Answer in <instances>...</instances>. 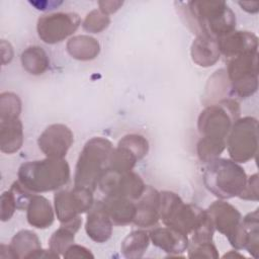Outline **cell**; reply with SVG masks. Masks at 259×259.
<instances>
[{
    "instance_id": "cell-1",
    "label": "cell",
    "mask_w": 259,
    "mask_h": 259,
    "mask_svg": "<svg viewBox=\"0 0 259 259\" xmlns=\"http://www.w3.org/2000/svg\"><path fill=\"white\" fill-rule=\"evenodd\" d=\"M18 182L32 193L57 191L65 186L71 177L69 163L65 159L48 158L27 161L17 172Z\"/></svg>"
},
{
    "instance_id": "cell-2",
    "label": "cell",
    "mask_w": 259,
    "mask_h": 259,
    "mask_svg": "<svg viewBox=\"0 0 259 259\" xmlns=\"http://www.w3.org/2000/svg\"><path fill=\"white\" fill-rule=\"evenodd\" d=\"M185 4L188 22L194 26L196 34L219 39L235 30L236 15L225 1L203 0Z\"/></svg>"
},
{
    "instance_id": "cell-3",
    "label": "cell",
    "mask_w": 259,
    "mask_h": 259,
    "mask_svg": "<svg viewBox=\"0 0 259 259\" xmlns=\"http://www.w3.org/2000/svg\"><path fill=\"white\" fill-rule=\"evenodd\" d=\"M112 143L103 137L88 140L79 154L74 173V186L92 190L97 188L101 175L108 169L113 151Z\"/></svg>"
},
{
    "instance_id": "cell-4",
    "label": "cell",
    "mask_w": 259,
    "mask_h": 259,
    "mask_svg": "<svg viewBox=\"0 0 259 259\" xmlns=\"http://www.w3.org/2000/svg\"><path fill=\"white\" fill-rule=\"evenodd\" d=\"M247 178L244 168L239 163L220 157L205 163L202 172L205 188L219 199L239 197Z\"/></svg>"
},
{
    "instance_id": "cell-5",
    "label": "cell",
    "mask_w": 259,
    "mask_h": 259,
    "mask_svg": "<svg viewBox=\"0 0 259 259\" xmlns=\"http://www.w3.org/2000/svg\"><path fill=\"white\" fill-rule=\"evenodd\" d=\"M240 113V105L233 98H223L206 105L197 118L198 133L201 138L227 144L229 133Z\"/></svg>"
},
{
    "instance_id": "cell-6",
    "label": "cell",
    "mask_w": 259,
    "mask_h": 259,
    "mask_svg": "<svg viewBox=\"0 0 259 259\" xmlns=\"http://www.w3.org/2000/svg\"><path fill=\"white\" fill-rule=\"evenodd\" d=\"M160 204V220L167 227L185 235L191 233L208 215L206 209L196 204L185 203L181 197L172 191H162Z\"/></svg>"
},
{
    "instance_id": "cell-7",
    "label": "cell",
    "mask_w": 259,
    "mask_h": 259,
    "mask_svg": "<svg viewBox=\"0 0 259 259\" xmlns=\"http://www.w3.org/2000/svg\"><path fill=\"white\" fill-rule=\"evenodd\" d=\"M226 75L233 96H252L258 89V52H249L229 59Z\"/></svg>"
},
{
    "instance_id": "cell-8",
    "label": "cell",
    "mask_w": 259,
    "mask_h": 259,
    "mask_svg": "<svg viewBox=\"0 0 259 259\" xmlns=\"http://www.w3.org/2000/svg\"><path fill=\"white\" fill-rule=\"evenodd\" d=\"M226 148L230 158L237 163L252 160L258 149V120L253 116L239 117L227 138Z\"/></svg>"
},
{
    "instance_id": "cell-9",
    "label": "cell",
    "mask_w": 259,
    "mask_h": 259,
    "mask_svg": "<svg viewBox=\"0 0 259 259\" xmlns=\"http://www.w3.org/2000/svg\"><path fill=\"white\" fill-rule=\"evenodd\" d=\"M93 191L74 186L72 189H59L54 195V208L61 225L70 224L88 212L94 204Z\"/></svg>"
},
{
    "instance_id": "cell-10",
    "label": "cell",
    "mask_w": 259,
    "mask_h": 259,
    "mask_svg": "<svg viewBox=\"0 0 259 259\" xmlns=\"http://www.w3.org/2000/svg\"><path fill=\"white\" fill-rule=\"evenodd\" d=\"M97 188L104 196H117L137 201L143 194L146 184L136 172H118L107 169L100 177Z\"/></svg>"
},
{
    "instance_id": "cell-11",
    "label": "cell",
    "mask_w": 259,
    "mask_h": 259,
    "mask_svg": "<svg viewBox=\"0 0 259 259\" xmlns=\"http://www.w3.org/2000/svg\"><path fill=\"white\" fill-rule=\"evenodd\" d=\"M81 25V18L74 12L45 14L37 19L38 37L46 44L55 45L72 35Z\"/></svg>"
},
{
    "instance_id": "cell-12",
    "label": "cell",
    "mask_w": 259,
    "mask_h": 259,
    "mask_svg": "<svg viewBox=\"0 0 259 259\" xmlns=\"http://www.w3.org/2000/svg\"><path fill=\"white\" fill-rule=\"evenodd\" d=\"M73 143V132L63 123L50 124L37 139V145L42 154L55 159H64Z\"/></svg>"
},
{
    "instance_id": "cell-13",
    "label": "cell",
    "mask_w": 259,
    "mask_h": 259,
    "mask_svg": "<svg viewBox=\"0 0 259 259\" xmlns=\"http://www.w3.org/2000/svg\"><path fill=\"white\" fill-rule=\"evenodd\" d=\"M206 210L212 221L214 230L225 235L232 244L241 226V212L225 199L213 201Z\"/></svg>"
},
{
    "instance_id": "cell-14",
    "label": "cell",
    "mask_w": 259,
    "mask_h": 259,
    "mask_svg": "<svg viewBox=\"0 0 259 259\" xmlns=\"http://www.w3.org/2000/svg\"><path fill=\"white\" fill-rule=\"evenodd\" d=\"M161 194L152 187L146 185L142 196L136 201V214L134 224L140 228H151L160 221Z\"/></svg>"
},
{
    "instance_id": "cell-15",
    "label": "cell",
    "mask_w": 259,
    "mask_h": 259,
    "mask_svg": "<svg viewBox=\"0 0 259 259\" xmlns=\"http://www.w3.org/2000/svg\"><path fill=\"white\" fill-rule=\"evenodd\" d=\"M149 236L154 246L170 254V256H179V254L187 251L189 246L187 235L167 226L154 228L149 232Z\"/></svg>"
},
{
    "instance_id": "cell-16",
    "label": "cell",
    "mask_w": 259,
    "mask_h": 259,
    "mask_svg": "<svg viewBox=\"0 0 259 259\" xmlns=\"http://www.w3.org/2000/svg\"><path fill=\"white\" fill-rule=\"evenodd\" d=\"M221 55L231 59L239 55L258 52V37L251 31L234 30L218 39Z\"/></svg>"
},
{
    "instance_id": "cell-17",
    "label": "cell",
    "mask_w": 259,
    "mask_h": 259,
    "mask_svg": "<svg viewBox=\"0 0 259 259\" xmlns=\"http://www.w3.org/2000/svg\"><path fill=\"white\" fill-rule=\"evenodd\" d=\"M97 202L111 220L113 226H125L134 222L136 201L124 197L104 196Z\"/></svg>"
},
{
    "instance_id": "cell-18",
    "label": "cell",
    "mask_w": 259,
    "mask_h": 259,
    "mask_svg": "<svg viewBox=\"0 0 259 259\" xmlns=\"http://www.w3.org/2000/svg\"><path fill=\"white\" fill-rule=\"evenodd\" d=\"M113 224L97 201L94 202L92 208L88 211L85 231L87 236L96 243H104L108 241L112 235Z\"/></svg>"
},
{
    "instance_id": "cell-19",
    "label": "cell",
    "mask_w": 259,
    "mask_h": 259,
    "mask_svg": "<svg viewBox=\"0 0 259 259\" xmlns=\"http://www.w3.org/2000/svg\"><path fill=\"white\" fill-rule=\"evenodd\" d=\"M190 56L192 61L200 67L213 66L221 57L218 39L205 34H197L191 44Z\"/></svg>"
},
{
    "instance_id": "cell-20",
    "label": "cell",
    "mask_w": 259,
    "mask_h": 259,
    "mask_svg": "<svg viewBox=\"0 0 259 259\" xmlns=\"http://www.w3.org/2000/svg\"><path fill=\"white\" fill-rule=\"evenodd\" d=\"M28 224L36 229H47L55 221V208L50 200L37 193L33 194L26 207Z\"/></svg>"
},
{
    "instance_id": "cell-21",
    "label": "cell",
    "mask_w": 259,
    "mask_h": 259,
    "mask_svg": "<svg viewBox=\"0 0 259 259\" xmlns=\"http://www.w3.org/2000/svg\"><path fill=\"white\" fill-rule=\"evenodd\" d=\"M41 248L38 236L30 230H20L11 239L8 250L11 259H30Z\"/></svg>"
},
{
    "instance_id": "cell-22",
    "label": "cell",
    "mask_w": 259,
    "mask_h": 259,
    "mask_svg": "<svg viewBox=\"0 0 259 259\" xmlns=\"http://www.w3.org/2000/svg\"><path fill=\"white\" fill-rule=\"evenodd\" d=\"M23 139V125L19 118L0 121V150L2 153H16L21 148Z\"/></svg>"
},
{
    "instance_id": "cell-23",
    "label": "cell",
    "mask_w": 259,
    "mask_h": 259,
    "mask_svg": "<svg viewBox=\"0 0 259 259\" xmlns=\"http://www.w3.org/2000/svg\"><path fill=\"white\" fill-rule=\"evenodd\" d=\"M68 54L79 61H91L100 53L98 40L87 34H79L71 37L66 45Z\"/></svg>"
},
{
    "instance_id": "cell-24",
    "label": "cell",
    "mask_w": 259,
    "mask_h": 259,
    "mask_svg": "<svg viewBox=\"0 0 259 259\" xmlns=\"http://www.w3.org/2000/svg\"><path fill=\"white\" fill-rule=\"evenodd\" d=\"M23 69L31 75H41L50 67V59L46 51L39 46L26 48L20 56Z\"/></svg>"
},
{
    "instance_id": "cell-25",
    "label": "cell",
    "mask_w": 259,
    "mask_h": 259,
    "mask_svg": "<svg viewBox=\"0 0 259 259\" xmlns=\"http://www.w3.org/2000/svg\"><path fill=\"white\" fill-rule=\"evenodd\" d=\"M149 233L144 230L131 232L121 242L120 251L125 258L138 259L144 256L150 245Z\"/></svg>"
},
{
    "instance_id": "cell-26",
    "label": "cell",
    "mask_w": 259,
    "mask_h": 259,
    "mask_svg": "<svg viewBox=\"0 0 259 259\" xmlns=\"http://www.w3.org/2000/svg\"><path fill=\"white\" fill-rule=\"evenodd\" d=\"M244 230V249L254 258L259 253V214L258 208L242 218Z\"/></svg>"
},
{
    "instance_id": "cell-27",
    "label": "cell",
    "mask_w": 259,
    "mask_h": 259,
    "mask_svg": "<svg viewBox=\"0 0 259 259\" xmlns=\"http://www.w3.org/2000/svg\"><path fill=\"white\" fill-rule=\"evenodd\" d=\"M138 161H140L139 157L130 148L117 143L111 153L108 169L118 172L132 171Z\"/></svg>"
},
{
    "instance_id": "cell-28",
    "label": "cell",
    "mask_w": 259,
    "mask_h": 259,
    "mask_svg": "<svg viewBox=\"0 0 259 259\" xmlns=\"http://www.w3.org/2000/svg\"><path fill=\"white\" fill-rule=\"evenodd\" d=\"M75 234L76 233L69 228L61 226L49 239V249L60 257H63L66 250L74 244Z\"/></svg>"
},
{
    "instance_id": "cell-29",
    "label": "cell",
    "mask_w": 259,
    "mask_h": 259,
    "mask_svg": "<svg viewBox=\"0 0 259 259\" xmlns=\"http://www.w3.org/2000/svg\"><path fill=\"white\" fill-rule=\"evenodd\" d=\"M21 112V100L13 92L0 94V121L19 118Z\"/></svg>"
},
{
    "instance_id": "cell-30",
    "label": "cell",
    "mask_w": 259,
    "mask_h": 259,
    "mask_svg": "<svg viewBox=\"0 0 259 259\" xmlns=\"http://www.w3.org/2000/svg\"><path fill=\"white\" fill-rule=\"evenodd\" d=\"M226 149V143L200 138L196 145V153L198 159L204 164L219 158Z\"/></svg>"
},
{
    "instance_id": "cell-31",
    "label": "cell",
    "mask_w": 259,
    "mask_h": 259,
    "mask_svg": "<svg viewBox=\"0 0 259 259\" xmlns=\"http://www.w3.org/2000/svg\"><path fill=\"white\" fill-rule=\"evenodd\" d=\"M110 24V17L99 9L91 10L82 22V27L87 32L99 33Z\"/></svg>"
},
{
    "instance_id": "cell-32",
    "label": "cell",
    "mask_w": 259,
    "mask_h": 259,
    "mask_svg": "<svg viewBox=\"0 0 259 259\" xmlns=\"http://www.w3.org/2000/svg\"><path fill=\"white\" fill-rule=\"evenodd\" d=\"M118 143L130 148L140 160H142L145 156H147L149 152V142L148 140L141 135L138 134H128L123 136Z\"/></svg>"
},
{
    "instance_id": "cell-33",
    "label": "cell",
    "mask_w": 259,
    "mask_h": 259,
    "mask_svg": "<svg viewBox=\"0 0 259 259\" xmlns=\"http://www.w3.org/2000/svg\"><path fill=\"white\" fill-rule=\"evenodd\" d=\"M188 257L189 258H219V251L211 242L189 244L188 246Z\"/></svg>"
},
{
    "instance_id": "cell-34",
    "label": "cell",
    "mask_w": 259,
    "mask_h": 259,
    "mask_svg": "<svg viewBox=\"0 0 259 259\" xmlns=\"http://www.w3.org/2000/svg\"><path fill=\"white\" fill-rule=\"evenodd\" d=\"M0 205H1V215H0L1 221L2 222L9 221L14 214L15 210L17 209L16 199L11 189L6 190L1 194Z\"/></svg>"
},
{
    "instance_id": "cell-35",
    "label": "cell",
    "mask_w": 259,
    "mask_h": 259,
    "mask_svg": "<svg viewBox=\"0 0 259 259\" xmlns=\"http://www.w3.org/2000/svg\"><path fill=\"white\" fill-rule=\"evenodd\" d=\"M241 199L244 200H258V174L254 173L247 178L246 185L239 195Z\"/></svg>"
},
{
    "instance_id": "cell-36",
    "label": "cell",
    "mask_w": 259,
    "mask_h": 259,
    "mask_svg": "<svg viewBox=\"0 0 259 259\" xmlns=\"http://www.w3.org/2000/svg\"><path fill=\"white\" fill-rule=\"evenodd\" d=\"M64 258L67 259H73V258H86V259H93L94 255L92 254V252L81 245L78 244H72L65 252Z\"/></svg>"
},
{
    "instance_id": "cell-37",
    "label": "cell",
    "mask_w": 259,
    "mask_h": 259,
    "mask_svg": "<svg viewBox=\"0 0 259 259\" xmlns=\"http://www.w3.org/2000/svg\"><path fill=\"white\" fill-rule=\"evenodd\" d=\"M99 10L102 11L105 14H111L116 12L119 7L122 5V2L120 1H99Z\"/></svg>"
},
{
    "instance_id": "cell-38",
    "label": "cell",
    "mask_w": 259,
    "mask_h": 259,
    "mask_svg": "<svg viewBox=\"0 0 259 259\" xmlns=\"http://www.w3.org/2000/svg\"><path fill=\"white\" fill-rule=\"evenodd\" d=\"M63 2H57V1H29V4L35 7L37 10H52L58 7Z\"/></svg>"
},
{
    "instance_id": "cell-39",
    "label": "cell",
    "mask_w": 259,
    "mask_h": 259,
    "mask_svg": "<svg viewBox=\"0 0 259 259\" xmlns=\"http://www.w3.org/2000/svg\"><path fill=\"white\" fill-rule=\"evenodd\" d=\"M223 257H224V258H226V257H239V258H244V255L241 254V253H239V251L236 249V250H231L230 252L226 253Z\"/></svg>"
}]
</instances>
